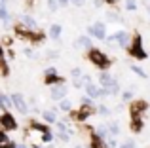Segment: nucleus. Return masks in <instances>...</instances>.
Returning <instances> with one entry per match:
<instances>
[{
	"instance_id": "nucleus-1",
	"label": "nucleus",
	"mask_w": 150,
	"mask_h": 148,
	"mask_svg": "<svg viewBox=\"0 0 150 148\" xmlns=\"http://www.w3.org/2000/svg\"><path fill=\"white\" fill-rule=\"evenodd\" d=\"M89 59H91V63L95 65V67H99V68H106L110 65L108 55H106L105 51H101V49H97V48L89 49Z\"/></svg>"
},
{
	"instance_id": "nucleus-2",
	"label": "nucleus",
	"mask_w": 150,
	"mask_h": 148,
	"mask_svg": "<svg viewBox=\"0 0 150 148\" xmlns=\"http://www.w3.org/2000/svg\"><path fill=\"white\" fill-rule=\"evenodd\" d=\"M88 32L91 34V36L99 38V40H105L106 27H105V23H103V21H95L93 25H89V27H88Z\"/></svg>"
},
{
	"instance_id": "nucleus-3",
	"label": "nucleus",
	"mask_w": 150,
	"mask_h": 148,
	"mask_svg": "<svg viewBox=\"0 0 150 148\" xmlns=\"http://www.w3.org/2000/svg\"><path fill=\"white\" fill-rule=\"evenodd\" d=\"M129 49H131V55L137 57V59H146V51L143 49V40H141V36H137L135 40H133V46H129Z\"/></svg>"
},
{
	"instance_id": "nucleus-4",
	"label": "nucleus",
	"mask_w": 150,
	"mask_h": 148,
	"mask_svg": "<svg viewBox=\"0 0 150 148\" xmlns=\"http://www.w3.org/2000/svg\"><path fill=\"white\" fill-rule=\"evenodd\" d=\"M11 104H13L21 114H27V112H29V106H27V103H25L21 93H11Z\"/></svg>"
},
{
	"instance_id": "nucleus-5",
	"label": "nucleus",
	"mask_w": 150,
	"mask_h": 148,
	"mask_svg": "<svg viewBox=\"0 0 150 148\" xmlns=\"http://www.w3.org/2000/svg\"><path fill=\"white\" fill-rule=\"evenodd\" d=\"M0 123H2V127H4V129H8V131L17 129V122H15V118L10 114V112H4V114L0 116Z\"/></svg>"
},
{
	"instance_id": "nucleus-6",
	"label": "nucleus",
	"mask_w": 150,
	"mask_h": 148,
	"mask_svg": "<svg viewBox=\"0 0 150 148\" xmlns=\"http://www.w3.org/2000/svg\"><path fill=\"white\" fill-rule=\"evenodd\" d=\"M65 95H67V87L65 85H53L51 87V99H55V101H63L65 99Z\"/></svg>"
},
{
	"instance_id": "nucleus-7",
	"label": "nucleus",
	"mask_w": 150,
	"mask_h": 148,
	"mask_svg": "<svg viewBox=\"0 0 150 148\" xmlns=\"http://www.w3.org/2000/svg\"><path fill=\"white\" fill-rule=\"evenodd\" d=\"M74 46H76V48L91 49V48H93V42H91V38H89V36H78L76 42H74Z\"/></svg>"
},
{
	"instance_id": "nucleus-8",
	"label": "nucleus",
	"mask_w": 150,
	"mask_h": 148,
	"mask_svg": "<svg viewBox=\"0 0 150 148\" xmlns=\"http://www.w3.org/2000/svg\"><path fill=\"white\" fill-rule=\"evenodd\" d=\"M114 38L118 40V44L122 46V48H129V34L124 32V30H120V32L114 34Z\"/></svg>"
},
{
	"instance_id": "nucleus-9",
	"label": "nucleus",
	"mask_w": 150,
	"mask_h": 148,
	"mask_svg": "<svg viewBox=\"0 0 150 148\" xmlns=\"http://www.w3.org/2000/svg\"><path fill=\"white\" fill-rule=\"evenodd\" d=\"M99 82H101V85L105 89H108L110 85H112V82H114V78L110 76L108 72H101V76H99Z\"/></svg>"
},
{
	"instance_id": "nucleus-10",
	"label": "nucleus",
	"mask_w": 150,
	"mask_h": 148,
	"mask_svg": "<svg viewBox=\"0 0 150 148\" xmlns=\"http://www.w3.org/2000/svg\"><path fill=\"white\" fill-rule=\"evenodd\" d=\"M17 144H13V142L8 139V135L4 133V131H0V148H15Z\"/></svg>"
},
{
	"instance_id": "nucleus-11",
	"label": "nucleus",
	"mask_w": 150,
	"mask_h": 148,
	"mask_svg": "<svg viewBox=\"0 0 150 148\" xmlns=\"http://www.w3.org/2000/svg\"><path fill=\"white\" fill-rule=\"evenodd\" d=\"M99 91H101V87H97V85H93V84H88V85H86V93H88L89 99L99 97Z\"/></svg>"
},
{
	"instance_id": "nucleus-12",
	"label": "nucleus",
	"mask_w": 150,
	"mask_h": 148,
	"mask_svg": "<svg viewBox=\"0 0 150 148\" xmlns=\"http://www.w3.org/2000/svg\"><path fill=\"white\" fill-rule=\"evenodd\" d=\"M61 30H63L61 25H51V27H50V36L53 38V40H57V38L61 36Z\"/></svg>"
},
{
	"instance_id": "nucleus-13",
	"label": "nucleus",
	"mask_w": 150,
	"mask_h": 148,
	"mask_svg": "<svg viewBox=\"0 0 150 148\" xmlns=\"http://www.w3.org/2000/svg\"><path fill=\"white\" fill-rule=\"evenodd\" d=\"M21 23H23V25H27L29 29H34V27H36V21H34L30 15H21Z\"/></svg>"
},
{
	"instance_id": "nucleus-14",
	"label": "nucleus",
	"mask_w": 150,
	"mask_h": 148,
	"mask_svg": "<svg viewBox=\"0 0 150 148\" xmlns=\"http://www.w3.org/2000/svg\"><path fill=\"white\" fill-rule=\"evenodd\" d=\"M59 110H63V112H70V110H72V103H70L69 99H63L61 103H59Z\"/></svg>"
},
{
	"instance_id": "nucleus-15",
	"label": "nucleus",
	"mask_w": 150,
	"mask_h": 148,
	"mask_svg": "<svg viewBox=\"0 0 150 148\" xmlns=\"http://www.w3.org/2000/svg\"><path fill=\"white\" fill-rule=\"evenodd\" d=\"M89 114H93V108L91 106H84V108H82V112H78V120H86Z\"/></svg>"
},
{
	"instance_id": "nucleus-16",
	"label": "nucleus",
	"mask_w": 150,
	"mask_h": 148,
	"mask_svg": "<svg viewBox=\"0 0 150 148\" xmlns=\"http://www.w3.org/2000/svg\"><path fill=\"white\" fill-rule=\"evenodd\" d=\"M46 84H59L61 85L63 82H61V78L55 76V74H46Z\"/></svg>"
},
{
	"instance_id": "nucleus-17",
	"label": "nucleus",
	"mask_w": 150,
	"mask_h": 148,
	"mask_svg": "<svg viewBox=\"0 0 150 148\" xmlns=\"http://www.w3.org/2000/svg\"><path fill=\"white\" fill-rule=\"evenodd\" d=\"M0 106H2V110H8V108L11 106V101L8 99L6 95H0Z\"/></svg>"
},
{
	"instance_id": "nucleus-18",
	"label": "nucleus",
	"mask_w": 150,
	"mask_h": 148,
	"mask_svg": "<svg viewBox=\"0 0 150 148\" xmlns=\"http://www.w3.org/2000/svg\"><path fill=\"white\" fill-rule=\"evenodd\" d=\"M44 120H46V122H50V123H53L55 120H57V116H55L53 110H46L44 112Z\"/></svg>"
},
{
	"instance_id": "nucleus-19",
	"label": "nucleus",
	"mask_w": 150,
	"mask_h": 148,
	"mask_svg": "<svg viewBox=\"0 0 150 148\" xmlns=\"http://www.w3.org/2000/svg\"><path fill=\"white\" fill-rule=\"evenodd\" d=\"M0 21H4L6 25H8V21H10V13H8L6 6H2V8H0Z\"/></svg>"
},
{
	"instance_id": "nucleus-20",
	"label": "nucleus",
	"mask_w": 150,
	"mask_h": 148,
	"mask_svg": "<svg viewBox=\"0 0 150 148\" xmlns=\"http://www.w3.org/2000/svg\"><path fill=\"white\" fill-rule=\"evenodd\" d=\"M131 129L135 131V133H137V131H141V129H143V122L137 120V118H133V127H131Z\"/></svg>"
},
{
	"instance_id": "nucleus-21",
	"label": "nucleus",
	"mask_w": 150,
	"mask_h": 148,
	"mask_svg": "<svg viewBox=\"0 0 150 148\" xmlns=\"http://www.w3.org/2000/svg\"><path fill=\"white\" fill-rule=\"evenodd\" d=\"M108 127V133L110 135H118L120 133V127H118V123H110V125H106Z\"/></svg>"
},
{
	"instance_id": "nucleus-22",
	"label": "nucleus",
	"mask_w": 150,
	"mask_h": 148,
	"mask_svg": "<svg viewBox=\"0 0 150 148\" xmlns=\"http://www.w3.org/2000/svg\"><path fill=\"white\" fill-rule=\"evenodd\" d=\"M131 70L135 72V74H139L141 78H146V72H144L143 68H139V67H137V65H131Z\"/></svg>"
},
{
	"instance_id": "nucleus-23",
	"label": "nucleus",
	"mask_w": 150,
	"mask_h": 148,
	"mask_svg": "<svg viewBox=\"0 0 150 148\" xmlns=\"http://www.w3.org/2000/svg\"><path fill=\"white\" fill-rule=\"evenodd\" d=\"M57 139H61L63 142H67V141H69V139H70L69 131H59V133H57Z\"/></svg>"
},
{
	"instance_id": "nucleus-24",
	"label": "nucleus",
	"mask_w": 150,
	"mask_h": 148,
	"mask_svg": "<svg viewBox=\"0 0 150 148\" xmlns=\"http://www.w3.org/2000/svg\"><path fill=\"white\" fill-rule=\"evenodd\" d=\"M48 8H50V11H55L59 8V2L57 0H48Z\"/></svg>"
},
{
	"instance_id": "nucleus-25",
	"label": "nucleus",
	"mask_w": 150,
	"mask_h": 148,
	"mask_svg": "<svg viewBox=\"0 0 150 148\" xmlns=\"http://www.w3.org/2000/svg\"><path fill=\"white\" fill-rule=\"evenodd\" d=\"M125 8H127L129 11L137 10V4H135V0H127V2H125Z\"/></svg>"
},
{
	"instance_id": "nucleus-26",
	"label": "nucleus",
	"mask_w": 150,
	"mask_h": 148,
	"mask_svg": "<svg viewBox=\"0 0 150 148\" xmlns=\"http://www.w3.org/2000/svg\"><path fill=\"white\" fill-rule=\"evenodd\" d=\"M120 148H137V146H135V142H133V141H127V142H122Z\"/></svg>"
},
{
	"instance_id": "nucleus-27",
	"label": "nucleus",
	"mask_w": 150,
	"mask_h": 148,
	"mask_svg": "<svg viewBox=\"0 0 150 148\" xmlns=\"http://www.w3.org/2000/svg\"><path fill=\"white\" fill-rule=\"evenodd\" d=\"M122 99H124V101H131L133 99V93L131 91H124V93H122Z\"/></svg>"
},
{
	"instance_id": "nucleus-28",
	"label": "nucleus",
	"mask_w": 150,
	"mask_h": 148,
	"mask_svg": "<svg viewBox=\"0 0 150 148\" xmlns=\"http://www.w3.org/2000/svg\"><path fill=\"white\" fill-rule=\"evenodd\" d=\"M99 114H103V116H108V114H110V110L105 106V104H103V106H99Z\"/></svg>"
},
{
	"instance_id": "nucleus-29",
	"label": "nucleus",
	"mask_w": 150,
	"mask_h": 148,
	"mask_svg": "<svg viewBox=\"0 0 150 148\" xmlns=\"http://www.w3.org/2000/svg\"><path fill=\"white\" fill-rule=\"evenodd\" d=\"M80 74H82V70H80V68H72V76L76 78V80L80 78Z\"/></svg>"
},
{
	"instance_id": "nucleus-30",
	"label": "nucleus",
	"mask_w": 150,
	"mask_h": 148,
	"mask_svg": "<svg viewBox=\"0 0 150 148\" xmlns=\"http://www.w3.org/2000/svg\"><path fill=\"white\" fill-rule=\"evenodd\" d=\"M57 2H59V6H63V8H65V6H69V2H70V0H57Z\"/></svg>"
},
{
	"instance_id": "nucleus-31",
	"label": "nucleus",
	"mask_w": 150,
	"mask_h": 148,
	"mask_svg": "<svg viewBox=\"0 0 150 148\" xmlns=\"http://www.w3.org/2000/svg\"><path fill=\"white\" fill-rule=\"evenodd\" d=\"M70 2H72L74 6H82V4H84V0H70Z\"/></svg>"
},
{
	"instance_id": "nucleus-32",
	"label": "nucleus",
	"mask_w": 150,
	"mask_h": 148,
	"mask_svg": "<svg viewBox=\"0 0 150 148\" xmlns=\"http://www.w3.org/2000/svg\"><path fill=\"white\" fill-rule=\"evenodd\" d=\"M2 59H4V49L0 48V61H2Z\"/></svg>"
},
{
	"instance_id": "nucleus-33",
	"label": "nucleus",
	"mask_w": 150,
	"mask_h": 148,
	"mask_svg": "<svg viewBox=\"0 0 150 148\" xmlns=\"http://www.w3.org/2000/svg\"><path fill=\"white\" fill-rule=\"evenodd\" d=\"M4 4H6V0H0V8H2V6H4Z\"/></svg>"
},
{
	"instance_id": "nucleus-34",
	"label": "nucleus",
	"mask_w": 150,
	"mask_h": 148,
	"mask_svg": "<svg viewBox=\"0 0 150 148\" xmlns=\"http://www.w3.org/2000/svg\"><path fill=\"white\" fill-rule=\"evenodd\" d=\"M15 148H27V146H25V144H17Z\"/></svg>"
},
{
	"instance_id": "nucleus-35",
	"label": "nucleus",
	"mask_w": 150,
	"mask_h": 148,
	"mask_svg": "<svg viewBox=\"0 0 150 148\" xmlns=\"http://www.w3.org/2000/svg\"><path fill=\"white\" fill-rule=\"evenodd\" d=\"M74 148H82V146H74Z\"/></svg>"
},
{
	"instance_id": "nucleus-36",
	"label": "nucleus",
	"mask_w": 150,
	"mask_h": 148,
	"mask_svg": "<svg viewBox=\"0 0 150 148\" xmlns=\"http://www.w3.org/2000/svg\"><path fill=\"white\" fill-rule=\"evenodd\" d=\"M148 10H150V8H148Z\"/></svg>"
},
{
	"instance_id": "nucleus-37",
	"label": "nucleus",
	"mask_w": 150,
	"mask_h": 148,
	"mask_svg": "<svg viewBox=\"0 0 150 148\" xmlns=\"http://www.w3.org/2000/svg\"><path fill=\"white\" fill-rule=\"evenodd\" d=\"M0 116H2V114H0Z\"/></svg>"
}]
</instances>
